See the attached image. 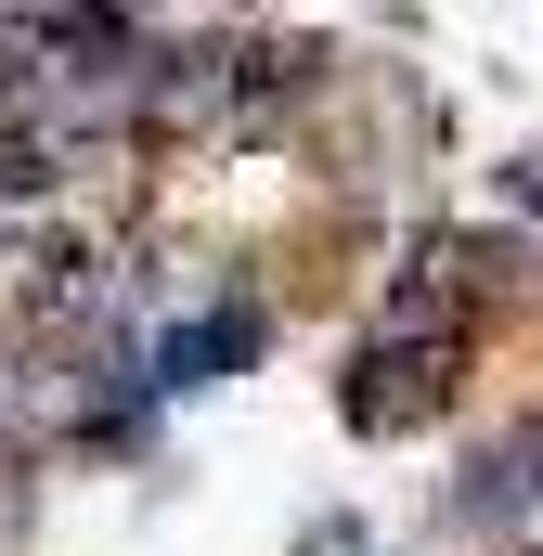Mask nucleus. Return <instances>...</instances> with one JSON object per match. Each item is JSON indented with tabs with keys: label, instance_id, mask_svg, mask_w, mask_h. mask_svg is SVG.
<instances>
[{
	"label": "nucleus",
	"instance_id": "1",
	"mask_svg": "<svg viewBox=\"0 0 543 556\" xmlns=\"http://www.w3.org/2000/svg\"><path fill=\"white\" fill-rule=\"evenodd\" d=\"M233 350H247V324H194V337H168V376L194 389V376H207V363H233Z\"/></svg>",
	"mask_w": 543,
	"mask_h": 556
}]
</instances>
